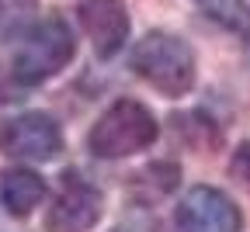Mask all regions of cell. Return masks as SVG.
Here are the masks:
<instances>
[{
    "mask_svg": "<svg viewBox=\"0 0 250 232\" xmlns=\"http://www.w3.org/2000/svg\"><path fill=\"white\" fill-rule=\"evenodd\" d=\"M129 66L136 70V77H143L164 97H184L195 87V77H198L191 45L177 35H167V31L143 35L129 56Z\"/></svg>",
    "mask_w": 250,
    "mask_h": 232,
    "instance_id": "7a4b0ae2",
    "label": "cell"
},
{
    "mask_svg": "<svg viewBox=\"0 0 250 232\" xmlns=\"http://www.w3.org/2000/svg\"><path fill=\"white\" fill-rule=\"evenodd\" d=\"M73 52H77V39L70 24L62 18H45L18 39L11 52V77L21 87H39L66 70L73 62Z\"/></svg>",
    "mask_w": 250,
    "mask_h": 232,
    "instance_id": "6da1fadb",
    "label": "cell"
},
{
    "mask_svg": "<svg viewBox=\"0 0 250 232\" xmlns=\"http://www.w3.org/2000/svg\"><path fill=\"white\" fill-rule=\"evenodd\" d=\"M177 180H181L177 163H149L132 177V194L143 201H160L177 187Z\"/></svg>",
    "mask_w": 250,
    "mask_h": 232,
    "instance_id": "30bf717a",
    "label": "cell"
},
{
    "mask_svg": "<svg viewBox=\"0 0 250 232\" xmlns=\"http://www.w3.org/2000/svg\"><path fill=\"white\" fill-rule=\"evenodd\" d=\"M77 18L94 56L111 59L129 42V11H125L122 0H83Z\"/></svg>",
    "mask_w": 250,
    "mask_h": 232,
    "instance_id": "52a82bcc",
    "label": "cell"
},
{
    "mask_svg": "<svg viewBox=\"0 0 250 232\" xmlns=\"http://www.w3.org/2000/svg\"><path fill=\"white\" fill-rule=\"evenodd\" d=\"M195 7L223 31L250 39V7H247V0H195Z\"/></svg>",
    "mask_w": 250,
    "mask_h": 232,
    "instance_id": "9c48e42d",
    "label": "cell"
},
{
    "mask_svg": "<svg viewBox=\"0 0 250 232\" xmlns=\"http://www.w3.org/2000/svg\"><path fill=\"white\" fill-rule=\"evenodd\" d=\"M229 174H233V180H240V184L250 187V142H243V146L233 153V159H229Z\"/></svg>",
    "mask_w": 250,
    "mask_h": 232,
    "instance_id": "8fae6325",
    "label": "cell"
},
{
    "mask_svg": "<svg viewBox=\"0 0 250 232\" xmlns=\"http://www.w3.org/2000/svg\"><path fill=\"white\" fill-rule=\"evenodd\" d=\"M104 215V194L77 170L62 174L59 191L49 205L45 229L49 232H90Z\"/></svg>",
    "mask_w": 250,
    "mask_h": 232,
    "instance_id": "5b68a950",
    "label": "cell"
},
{
    "mask_svg": "<svg viewBox=\"0 0 250 232\" xmlns=\"http://www.w3.org/2000/svg\"><path fill=\"white\" fill-rule=\"evenodd\" d=\"M243 215L219 187H191L174 212V232H240Z\"/></svg>",
    "mask_w": 250,
    "mask_h": 232,
    "instance_id": "8992f818",
    "label": "cell"
},
{
    "mask_svg": "<svg viewBox=\"0 0 250 232\" xmlns=\"http://www.w3.org/2000/svg\"><path fill=\"white\" fill-rule=\"evenodd\" d=\"M0 153L24 163H49L62 153V132L45 111H24L0 125Z\"/></svg>",
    "mask_w": 250,
    "mask_h": 232,
    "instance_id": "277c9868",
    "label": "cell"
},
{
    "mask_svg": "<svg viewBox=\"0 0 250 232\" xmlns=\"http://www.w3.org/2000/svg\"><path fill=\"white\" fill-rule=\"evenodd\" d=\"M156 135H160V125L149 115V108L132 97H122L90 125L87 149L98 159H125L132 153L149 149Z\"/></svg>",
    "mask_w": 250,
    "mask_h": 232,
    "instance_id": "3957f363",
    "label": "cell"
},
{
    "mask_svg": "<svg viewBox=\"0 0 250 232\" xmlns=\"http://www.w3.org/2000/svg\"><path fill=\"white\" fill-rule=\"evenodd\" d=\"M42 201H45V180L35 170L14 167L7 174H0V205L7 208V215L28 218Z\"/></svg>",
    "mask_w": 250,
    "mask_h": 232,
    "instance_id": "ba28073f",
    "label": "cell"
},
{
    "mask_svg": "<svg viewBox=\"0 0 250 232\" xmlns=\"http://www.w3.org/2000/svg\"><path fill=\"white\" fill-rule=\"evenodd\" d=\"M24 14V7L18 4V0H0V28H7V24H18Z\"/></svg>",
    "mask_w": 250,
    "mask_h": 232,
    "instance_id": "7c38bea8",
    "label": "cell"
}]
</instances>
